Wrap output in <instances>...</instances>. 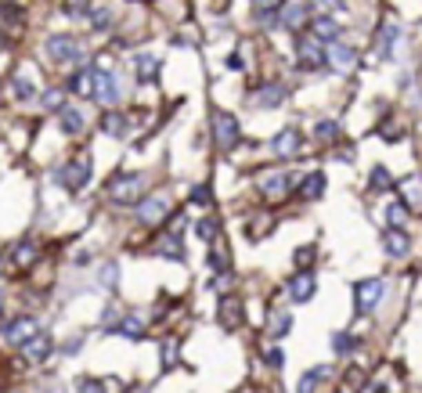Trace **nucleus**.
Listing matches in <instances>:
<instances>
[{
  "label": "nucleus",
  "mask_w": 422,
  "mask_h": 393,
  "mask_svg": "<svg viewBox=\"0 0 422 393\" xmlns=\"http://www.w3.org/2000/svg\"><path fill=\"white\" fill-rule=\"evenodd\" d=\"M347 386L361 390V386H365V375H361V372H347Z\"/></svg>",
  "instance_id": "obj_45"
},
{
  "label": "nucleus",
  "mask_w": 422,
  "mask_h": 393,
  "mask_svg": "<svg viewBox=\"0 0 422 393\" xmlns=\"http://www.w3.org/2000/svg\"><path fill=\"white\" fill-rule=\"evenodd\" d=\"M397 40H401V29H397L394 22L379 26V40H375V54H379L383 61H390V58H394V47H397Z\"/></svg>",
  "instance_id": "obj_17"
},
{
  "label": "nucleus",
  "mask_w": 422,
  "mask_h": 393,
  "mask_svg": "<svg viewBox=\"0 0 422 393\" xmlns=\"http://www.w3.org/2000/svg\"><path fill=\"white\" fill-rule=\"evenodd\" d=\"M314 137L318 141H336L339 137V123L336 119H318L314 123Z\"/></svg>",
  "instance_id": "obj_33"
},
{
  "label": "nucleus",
  "mask_w": 422,
  "mask_h": 393,
  "mask_svg": "<svg viewBox=\"0 0 422 393\" xmlns=\"http://www.w3.org/2000/svg\"><path fill=\"white\" fill-rule=\"evenodd\" d=\"M281 8V0H253V14L257 11H278Z\"/></svg>",
  "instance_id": "obj_44"
},
{
  "label": "nucleus",
  "mask_w": 422,
  "mask_h": 393,
  "mask_svg": "<svg viewBox=\"0 0 422 393\" xmlns=\"http://www.w3.org/2000/svg\"><path fill=\"white\" fill-rule=\"evenodd\" d=\"M285 98H289V87H281V83H268V87H260L257 105H260V108H278Z\"/></svg>",
  "instance_id": "obj_23"
},
{
  "label": "nucleus",
  "mask_w": 422,
  "mask_h": 393,
  "mask_svg": "<svg viewBox=\"0 0 422 393\" xmlns=\"http://www.w3.org/2000/svg\"><path fill=\"white\" fill-rule=\"evenodd\" d=\"M307 4H314V8H336V11H343V4H339V0H307Z\"/></svg>",
  "instance_id": "obj_46"
},
{
  "label": "nucleus",
  "mask_w": 422,
  "mask_h": 393,
  "mask_svg": "<svg viewBox=\"0 0 422 393\" xmlns=\"http://www.w3.org/2000/svg\"><path fill=\"white\" fill-rule=\"evenodd\" d=\"M8 87H11V98H14V101H22V105L40 98V83H37V80H29V76H11V83H8Z\"/></svg>",
  "instance_id": "obj_19"
},
{
  "label": "nucleus",
  "mask_w": 422,
  "mask_h": 393,
  "mask_svg": "<svg viewBox=\"0 0 422 393\" xmlns=\"http://www.w3.org/2000/svg\"><path fill=\"white\" fill-rule=\"evenodd\" d=\"M328 66V47L314 37H300L296 40V69L303 72H314V69H325Z\"/></svg>",
  "instance_id": "obj_4"
},
{
  "label": "nucleus",
  "mask_w": 422,
  "mask_h": 393,
  "mask_svg": "<svg viewBox=\"0 0 422 393\" xmlns=\"http://www.w3.org/2000/svg\"><path fill=\"white\" fill-rule=\"evenodd\" d=\"M101 130H105L108 137L123 141V137L130 134V116H123V112H105V116H101Z\"/></svg>",
  "instance_id": "obj_21"
},
{
  "label": "nucleus",
  "mask_w": 422,
  "mask_h": 393,
  "mask_svg": "<svg viewBox=\"0 0 422 393\" xmlns=\"http://www.w3.org/2000/svg\"><path fill=\"white\" fill-rule=\"evenodd\" d=\"M263 361L268 365H281V350H263Z\"/></svg>",
  "instance_id": "obj_47"
},
{
  "label": "nucleus",
  "mask_w": 422,
  "mask_h": 393,
  "mask_svg": "<svg viewBox=\"0 0 422 393\" xmlns=\"http://www.w3.org/2000/svg\"><path fill=\"white\" fill-rule=\"evenodd\" d=\"M386 220H390V228H401L404 220H408V206H401V202H390V206H386Z\"/></svg>",
  "instance_id": "obj_37"
},
{
  "label": "nucleus",
  "mask_w": 422,
  "mask_h": 393,
  "mask_svg": "<svg viewBox=\"0 0 422 393\" xmlns=\"http://www.w3.org/2000/svg\"><path fill=\"white\" fill-rule=\"evenodd\" d=\"M228 66H231V69H245V61H242V54H231Z\"/></svg>",
  "instance_id": "obj_49"
},
{
  "label": "nucleus",
  "mask_w": 422,
  "mask_h": 393,
  "mask_svg": "<svg viewBox=\"0 0 422 393\" xmlns=\"http://www.w3.org/2000/svg\"><path fill=\"white\" fill-rule=\"evenodd\" d=\"M310 296H314V274H300V278H292V285H289V300L307 303Z\"/></svg>",
  "instance_id": "obj_26"
},
{
  "label": "nucleus",
  "mask_w": 422,
  "mask_h": 393,
  "mask_svg": "<svg viewBox=\"0 0 422 393\" xmlns=\"http://www.w3.org/2000/svg\"><path fill=\"white\" fill-rule=\"evenodd\" d=\"M22 354H26L29 361H37V365H43V361L54 354V343H51V336L33 332V336H29V339L22 343Z\"/></svg>",
  "instance_id": "obj_15"
},
{
  "label": "nucleus",
  "mask_w": 422,
  "mask_h": 393,
  "mask_svg": "<svg viewBox=\"0 0 422 393\" xmlns=\"http://www.w3.org/2000/svg\"><path fill=\"white\" fill-rule=\"evenodd\" d=\"M174 365H177V343L166 339L163 343V368H174Z\"/></svg>",
  "instance_id": "obj_39"
},
{
  "label": "nucleus",
  "mask_w": 422,
  "mask_h": 393,
  "mask_svg": "<svg viewBox=\"0 0 422 393\" xmlns=\"http://www.w3.org/2000/svg\"><path fill=\"white\" fill-rule=\"evenodd\" d=\"M61 354H69V357H72V354H80V339H69L66 347H61Z\"/></svg>",
  "instance_id": "obj_48"
},
{
  "label": "nucleus",
  "mask_w": 422,
  "mask_h": 393,
  "mask_svg": "<svg viewBox=\"0 0 422 393\" xmlns=\"http://www.w3.org/2000/svg\"><path fill=\"white\" fill-rule=\"evenodd\" d=\"M296 192H300L303 199H318L325 192V174H321V170H310L303 181H296Z\"/></svg>",
  "instance_id": "obj_24"
},
{
  "label": "nucleus",
  "mask_w": 422,
  "mask_h": 393,
  "mask_svg": "<svg viewBox=\"0 0 422 393\" xmlns=\"http://www.w3.org/2000/svg\"><path fill=\"white\" fill-rule=\"evenodd\" d=\"M0 300H4V292H0Z\"/></svg>",
  "instance_id": "obj_50"
},
{
  "label": "nucleus",
  "mask_w": 422,
  "mask_h": 393,
  "mask_svg": "<svg viewBox=\"0 0 422 393\" xmlns=\"http://www.w3.org/2000/svg\"><path fill=\"white\" fill-rule=\"evenodd\" d=\"M234 318L242 321V307H234V303L228 300V303H224V321H228V325H234Z\"/></svg>",
  "instance_id": "obj_43"
},
{
  "label": "nucleus",
  "mask_w": 422,
  "mask_h": 393,
  "mask_svg": "<svg viewBox=\"0 0 422 393\" xmlns=\"http://www.w3.org/2000/svg\"><path fill=\"white\" fill-rule=\"evenodd\" d=\"M58 127H61V134H66V137H80L87 130V116L76 105H66L58 112Z\"/></svg>",
  "instance_id": "obj_16"
},
{
  "label": "nucleus",
  "mask_w": 422,
  "mask_h": 393,
  "mask_svg": "<svg viewBox=\"0 0 422 393\" xmlns=\"http://www.w3.org/2000/svg\"><path fill=\"white\" fill-rule=\"evenodd\" d=\"M310 22V4L307 0H281V8H278V29H307Z\"/></svg>",
  "instance_id": "obj_7"
},
{
  "label": "nucleus",
  "mask_w": 422,
  "mask_h": 393,
  "mask_svg": "<svg viewBox=\"0 0 422 393\" xmlns=\"http://www.w3.org/2000/svg\"><path fill=\"white\" fill-rule=\"evenodd\" d=\"M300 145H303L300 130H296V127H285L281 134L271 137V155H278V159H292V155L300 152Z\"/></svg>",
  "instance_id": "obj_12"
},
{
  "label": "nucleus",
  "mask_w": 422,
  "mask_h": 393,
  "mask_svg": "<svg viewBox=\"0 0 422 393\" xmlns=\"http://www.w3.org/2000/svg\"><path fill=\"white\" fill-rule=\"evenodd\" d=\"M108 332L127 336V339H141V336H145V318H137V314H123V318L108 328Z\"/></svg>",
  "instance_id": "obj_20"
},
{
  "label": "nucleus",
  "mask_w": 422,
  "mask_h": 393,
  "mask_svg": "<svg viewBox=\"0 0 422 393\" xmlns=\"http://www.w3.org/2000/svg\"><path fill=\"white\" fill-rule=\"evenodd\" d=\"M354 347H357V339H354L350 332H336V336H332V350H336L339 357H347Z\"/></svg>",
  "instance_id": "obj_36"
},
{
  "label": "nucleus",
  "mask_w": 422,
  "mask_h": 393,
  "mask_svg": "<svg viewBox=\"0 0 422 393\" xmlns=\"http://www.w3.org/2000/svg\"><path fill=\"white\" fill-rule=\"evenodd\" d=\"M0 332H4V339L11 343V347H22L33 332H40V321L29 318V314H22V318H11V321L0 325Z\"/></svg>",
  "instance_id": "obj_9"
},
{
  "label": "nucleus",
  "mask_w": 422,
  "mask_h": 393,
  "mask_svg": "<svg viewBox=\"0 0 422 393\" xmlns=\"http://www.w3.org/2000/svg\"><path fill=\"white\" fill-rule=\"evenodd\" d=\"M40 108H43V112H61V108H66V101H69V94H66V87H47L43 94H40Z\"/></svg>",
  "instance_id": "obj_22"
},
{
  "label": "nucleus",
  "mask_w": 422,
  "mask_h": 393,
  "mask_svg": "<svg viewBox=\"0 0 422 393\" xmlns=\"http://www.w3.org/2000/svg\"><path fill=\"white\" fill-rule=\"evenodd\" d=\"M80 393H108V390H105L101 379H83V383H80Z\"/></svg>",
  "instance_id": "obj_42"
},
{
  "label": "nucleus",
  "mask_w": 422,
  "mask_h": 393,
  "mask_svg": "<svg viewBox=\"0 0 422 393\" xmlns=\"http://www.w3.org/2000/svg\"><path fill=\"white\" fill-rule=\"evenodd\" d=\"M368 184H372V192H390V188H394V177H390L386 166H375L372 177H368Z\"/></svg>",
  "instance_id": "obj_30"
},
{
  "label": "nucleus",
  "mask_w": 422,
  "mask_h": 393,
  "mask_svg": "<svg viewBox=\"0 0 422 393\" xmlns=\"http://www.w3.org/2000/svg\"><path fill=\"white\" fill-rule=\"evenodd\" d=\"M383 249L394 260H401V256H408L412 253V239H408V231L404 228H386L383 231Z\"/></svg>",
  "instance_id": "obj_13"
},
{
  "label": "nucleus",
  "mask_w": 422,
  "mask_h": 393,
  "mask_svg": "<svg viewBox=\"0 0 422 393\" xmlns=\"http://www.w3.org/2000/svg\"><path fill=\"white\" fill-rule=\"evenodd\" d=\"M296 174H289V170H278V174H271V177H260V192L268 195V199H278V195H285L289 188H296Z\"/></svg>",
  "instance_id": "obj_14"
},
{
  "label": "nucleus",
  "mask_w": 422,
  "mask_h": 393,
  "mask_svg": "<svg viewBox=\"0 0 422 393\" xmlns=\"http://www.w3.org/2000/svg\"><path fill=\"white\" fill-rule=\"evenodd\" d=\"M11 260L19 263V267H26V263H33V260H37V242H29V239H22V242H14V249H11Z\"/></svg>",
  "instance_id": "obj_29"
},
{
  "label": "nucleus",
  "mask_w": 422,
  "mask_h": 393,
  "mask_svg": "<svg viewBox=\"0 0 422 393\" xmlns=\"http://www.w3.org/2000/svg\"><path fill=\"white\" fill-rule=\"evenodd\" d=\"M116 278H119V267H116L112 260L98 267V281H101V289H116Z\"/></svg>",
  "instance_id": "obj_34"
},
{
  "label": "nucleus",
  "mask_w": 422,
  "mask_h": 393,
  "mask_svg": "<svg viewBox=\"0 0 422 393\" xmlns=\"http://www.w3.org/2000/svg\"><path fill=\"white\" fill-rule=\"evenodd\" d=\"M310 256H314V249H310V245H303V249H296L292 263H296V267H300V271H303V267H310Z\"/></svg>",
  "instance_id": "obj_40"
},
{
  "label": "nucleus",
  "mask_w": 422,
  "mask_h": 393,
  "mask_svg": "<svg viewBox=\"0 0 422 393\" xmlns=\"http://www.w3.org/2000/svg\"><path fill=\"white\" fill-rule=\"evenodd\" d=\"M94 0H61V14L66 19H83V14L90 11Z\"/></svg>",
  "instance_id": "obj_32"
},
{
  "label": "nucleus",
  "mask_w": 422,
  "mask_h": 393,
  "mask_svg": "<svg viewBox=\"0 0 422 393\" xmlns=\"http://www.w3.org/2000/svg\"><path fill=\"white\" fill-rule=\"evenodd\" d=\"M401 188H404V195H408V206H422V181L419 177L401 181Z\"/></svg>",
  "instance_id": "obj_35"
},
{
  "label": "nucleus",
  "mask_w": 422,
  "mask_h": 393,
  "mask_svg": "<svg viewBox=\"0 0 422 393\" xmlns=\"http://www.w3.org/2000/svg\"><path fill=\"white\" fill-rule=\"evenodd\" d=\"M134 66H137L141 83H148V80H155V76H159V66H163V61L155 58V54H137V58H134Z\"/></svg>",
  "instance_id": "obj_28"
},
{
  "label": "nucleus",
  "mask_w": 422,
  "mask_h": 393,
  "mask_svg": "<svg viewBox=\"0 0 422 393\" xmlns=\"http://www.w3.org/2000/svg\"><path fill=\"white\" fill-rule=\"evenodd\" d=\"M166 213H170V199H166V195L137 199V220H141V224H159Z\"/></svg>",
  "instance_id": "obj_10"
},
{
  "label": "nucleus",
  "mask_w": 422,
  "mask_h": 393,
  "mask_svg": "<svg viewBox=\"0 0 422 393\" xmlns=\"http://www.w3.org/2000/svg\"><path fill=\"white\" fill-rule=\"evenodd\" d=\"M213 137H217V145H221L224 152L239 148V141H242L239 119H234L231 112H217V116H213Z\"/></svg>",
  "instance_id": "obj_8"
},
{
  "label": "nucleus",
  "mask_w": 422,
  "mask_h": 393,
  "mask_svg": "<svg viewBox=\"0 0 422 393\" xmlns=\"http://www.w3.org/2000/svg\"><path fill=\"white\" fill-rule=\"evenodd\" d=\"M289 328H292V318H289V314H274V321L268 325V336H285L289 332Z\"/></svg>",
  "instance_id": "obj_38"
},
{
  "label": "nucleus",
  "mask_w": 422,
  "mask_h": 393,
  "mask_svg": "<svg viewBox=\"0 0 422 393\" xmlns=\"http://www.w3.org/2000/svg\"><path fill=\"white\" fill-rule=\"evenodd\" d=\"M87 98H90L94 105H116V101H123V80H119V72L101 69V66H90Z\"/></svg>",
  "instance_id": "obj_2"
},
{
  "label": "nucleus",
  "mask_w": 422,
  "mask_h": 393,
  "mask_svg": "<svg viewBox=\"0 0 422 393\" xmlns=\"http://www.w3.org/2000/svg\"><path fill=\"white\" fill-rule=\"evenodd\" d=\"M195 234L202 242H213L217 234H221V224H217V216H202L199 224H195Z\"/></svg>",
  "instance_id": "obj_31"
},
{
  "label": "nucleus",
  "mask_w": 422,
  "mask_h": 393,
  "mask_svg": "<svg viewBox=\"0 0 422 393\" xmlns=\"http://www.w3.org/2000/svg\"><path fill=\"white\" fill-rule=\"evenodd\" d=\"M328 58H332L328 66H336L339 72H347V69H354V58H357V54H354L350 47L339 40V43H328Z\"/></svg>",
  "instance_id": "obj_25"
},
{
  "label": "nucleus",
  "mask_w": 422,
  "mask_h": 393,
  "mask_svg": "<svg viewBox=\"0 0 422 393\" xmlns=\"http://www.w3.org/2000/svg\"><path fill=\"white\" fill-rule=\"evenodd\" d=\"M339 393H347V390H339Z\"/></svg>",
  "instance_id": "obj_51"
},
{
  "label": "nucleus",
  "mask_w": 422,
  "mask_h": 393,
  "mask_svg": "<svg viewBox=\"0 0 422 393\" xmlns=\"http://www.w3.org/2000/svg\"><path fill=\"white\" fill-rule=\"evenodd\" d=\"M43 54L54 61V66H87V51H83V43L76 33H51L43 40Z\"/></svg>",
  "instance_id": "obj_1"
},
{
  "label": "nucleus",
  "mask_w": 422,
  "mask_h": 393,
  "mask_svg": "<svg viewBox=\"0 0 422 393\" xmlns=\"http://www.w3.org/2000/svg\"><path fill=\"white\" fill-rule=\"evenodd\" d=\"M386 296V281L383 278H365V281H357L354 285V310L357 314H368L375 303H379Z\"/></svg>",
  "instance_id": "obj_6"
},
{
  "label": "nucleus",
  "mask_w": 422,
  "mask_h": 393,
  "mask_svg": "<svg viewBox=\"0 0 422 393\" xmlns=\"http://www.w3.org/2000/svg\"><path fill=\"white\" fill-rule=\"evenodd\" d=\"M307 26H310V37H314V40H321L325 47H328V43H339V40H343V26H339L336 19H328V14H314V19H310Z\"/></svg>",
  "instance_id": "obj_11"
},
{
  "label": "nucleus",
  "mask_w": 422,
  "mask_h": 393,
  "mask_svg": "<svg viewBox=\"0 0 422 393\" xmlns=\"http://www.w3.org/2000/svg\"><path fill=\"white\" fill-rule=\"evenodd\" d=\"M321 379H328V368H325V365L303 372V375H300V383H296V393H314V390L321 386Z\"/></svg>",
  "instance_id": "obj_27"
},
{
  "label": "nucleus",
  "mask_w": 422,
  "mask_h": 393,
  "mask_svg": "<svg viewBox=\"0 0 422 393\" xmlns=\"http://www.w3.org/2000/svg\"><path fill=\"white\" fill-rule=\"evenodd\" d=\"M87 22H90L94 33H112V26H116V11H112V8H105V4H90Z\"/></svg>",
  "instance_id": "obj_18"
},
{
  "label": "nucleus",
  "mask_w": 422,
  "mask_h": 393,
  "mask_svg": "<svg viewBox=\"0 0 422 393\" xmlns=\"http://www.w3.org/2000/svg\"><path fill=\"white\" fill-rule=\"evenodd\" d=\"M90 174H94V159L83 152V155H76V159H69L66 166L58 170L54 184L66 188V192H83V188L90 184Z\"/></svg>",
  "instance_id": "obj_3"
},
{
  "label": "nucleus",
  "mask_w": 422,
  "mask_h": 393,
  "mask_svg": "<svg viewBox=\"0 0 422 393\" xmlns=\"http://www.w3.org/2000/svg\"><path fill=\"white\" fill-rule=\"evenodd\" d=\"M192 202H195V206H210V188L199 184L195 192H192Z\"/></svg>",
  "instance_id": "obj_41"
},
{
  "label": "nucleus",
  "mask_w": 422,
  "mask_h": 393,
  "mask_svg": "<svg viewBox=\"0 0 422 393\" xmlns=\"http://www.w3.org/2000/svg\"><path fill=\"white\" fill-rule=\"evenodd\" d=\"M141 188H145V177L141 174H119V177H112V184H108V199H112L116 206H137Z\"/></svg>",
  "instance_id": "obj_5"
}]
</instances>
